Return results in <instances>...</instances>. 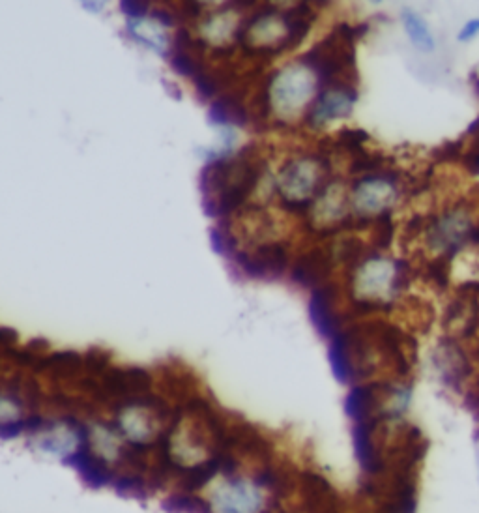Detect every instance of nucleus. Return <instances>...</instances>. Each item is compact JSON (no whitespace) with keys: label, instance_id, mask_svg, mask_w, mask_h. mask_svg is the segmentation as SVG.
<instances>
[{"label":"nucleus","instance_id":"f257e3e1","mask_svg":"<svg viewBox=\"0 0 479 513\" xmlns=\"http://www.w3.org/2000/svg\"><path fill=\"white\" fill-rule=\"evenodd\" d=\"M285 478L262 461L246 465L234 450L218 476L197 493L203 513H277L285 497Z\"/></svg>","mask_w":479,"mask_h":513},{"label":"nucleus","instance_id":"f03ea898","mask_svg":"<svg viewBox=\"0 0 479 513\" xmlns=\"http://www.w3.org/2000/svg\"><path fill=\"white\" fill-rule=\"evenodd\" d=\"M173 414V407L146 392L118 399L109 420L117 427L135 461L152 472L154 455L160 450Z\"/></svg>","mask_w":479,"mask_h":513},{"label":"nucleus","instance_id":"7ed1b4c3","mask_svg":"<svg viewBox=\"0 0 479 513\" xmlns=\"http://www.w3.org/2000/svg\"><path fill=\"white\" fill-rule=\"evenodd\" d=\"M27 442L36 454L53 459L75 472L88 463L87 422L75 416H60L53 420L42 416Z\"/></svg>","mask_w":479,"mask_h":513},{"label":"nucleus","instance_id":"20e7f679","mask_svg":"<svg viewBox=\"0 0 479 513\" xmlns=\"http://www.w3.org/2000/svg\"><path fill=\"white\" fill-rule=\"evenodd\" d=\"M358 94L352 88H330L326 92H322L315 107L309 115V120L313 126L326 124L335 118L347 117L352 111V105L356 102Z\"/></svg>","mask_w":479,"mask_h":513},{"label":"nucleus","instance_id":"39448f33","mask_svg":"<svg viewBox=\"0 0 479 513\" xmlns=\"http://www.w3.org/2000/svg\"><path fill=\"white\" fill-rule=\"evenodd\" d=\"M240 264L251 278L281 276L287 266V251L279 244L261 246L253 255H240Z\"/></svg>","mask_w":479,"mask_h":513},{"label":"nucleus","instance_id":"423d86ee","mask_svg":"<svg viewBox=\"0 0 479 513\" xmlns=\"http://www.w3.org/2000/svg\"><path fill=\"white\" fill-rule=\"evenodd\" d=\"M332 298H334V294L330 293V289L315 291L311 298V319L322 336L334 339L337 323H335Z\"/></svg>","mask_w":479,"mask_h":513},{"label":"nucleus","instance_id":"0eeeda50","mask_svg":"<svg viewBox=\"0 0 479 513\" xmlns=\"http://www.w3.org/2000/svg\"><path fill=\"white\" fill-rule=\"evenodd\" d=\"M326 274V259L320 251H311L309 255H305L304 259H300L296 268H294V281H298L304 287H313L317 285L320 279Z\"/></svg>","mask_w":479,"mask_h":513},{"label":"nucleus","instance_id":"6e6552de","mask_svg":"<svg viewBox=\"0 0 479 513\" xmlns=\"http://www.w3.org/2000/svg\"><path fill=\"white\" fill-rule=\"evenodd\" d=\"M403 25L407 30L408 38L418 49L425 51V53L435 49V40H433L431 32L427 29V25H425V21L421 19L420 15L414 14L412 10H405L403 12Z\"/></svg>","mask_w":479,"mask_h":513},{"label":"nucleus","instance_id":"1a4fd4ad","mask_svg":"<svg viewBox=\"0 0 479 513\" xmlns=\"http://www.w3.org/2000/svg\"><path fill=\"white\" fill-rule=\"evenodd\" d=\"M40 369L42 367H51L55 373L60 375H72L75 371H79V367L83 366V356H79L77 352L64 351L49 354L40 360Z\"/></svg>","mask_w":479,"mask_h":513},{"label":"nucleus","instance_id":"9d476101","mask_svg":"<svg viewBox=\"0 0 479 513\" xmlns=\"http://www.w3.org/2000/svg\"><path fill=\"white\" fill-rule=\"evenodd\" d=\"M83 364L87 366L88 371H94V373H105V369L111 364V352L103 351V349H88L85 358H83Z\"/></svg>","mask_w":479,"mask_h":513},{"label":"nucleus","instance_id":"9b49d317","mask_svg":"<svg viewBox=\"0 0 479 513\" xmlns=\"http://www.w3.org/2000/svg\"><path fill=\"white\" fill-rule=\"evenodd\" d=\"M341 137H343V145L349 150H362V143L369 135L362 130H347V132H341Z\"/></svg>","mask_w":479,"mask_h":513},{"label":"nucleus","instance_id":"f8f14e48","mask_svg":"<svg viewBox=\"0 0 479 513\" xmlns=\"http://www.w3.org/2000/svg\"><path fill=\"white\" fill-rule=\"evenodd\" d=\"M17 339H19V334L15 332L14 328H6V326L0 328V349L2 351H12Z\"/></svg>","mask_w":479,"mask_h":513},{"label":"nucleus","instance_id":"ddd939ff","mask_svg":"<svg viewBox=\"0 0 479 513\" xmlns=\"http://www.w3.org/2000/svg\"><path fill=\"white\" fill-rule=\"evenodd\" d=\"M478 32L479 19H474V21L466 23L465 29L461 30V34H459V40H461V42H465V40H470V38H474V36H476Z\"/></svg>","mask_w":479,"mask_h":513},{"label":"nucleus","instance_id":"4468645a","mask_svg":"<svg viewBox=\"0 0 479 513\" xmlns=\"http://www.w3.org/2000/svg\"><path fill=\"white\" fill-rule=\"evenodd\" d=\"M466 167H468V171L472 173V175H479V148H476L474 152H470L468 156H466Z\"/></svg>","mask_w":479,"mask_h":513},{"label":"nucleus","instance_id":"2eb2a0df","mask_svg":"<svg viewBox=\"0 0 479 513\" xmlns=\"http://www.w3.org/2000/svg\"><path fill=\"white\" fill-rule=\"evenodd\" d=\"M470 133H478L479 132V118L470 126V130H468Z\"/></svg>","mask_w":479,"mask_h":513}]
</instances>
